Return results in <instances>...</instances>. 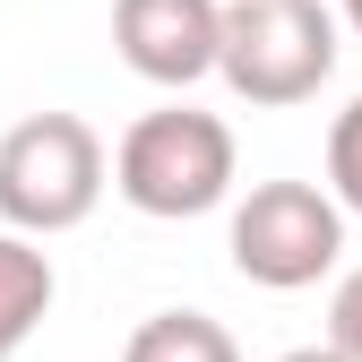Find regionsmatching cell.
Masks as SVG:
<instances>
[{
    "label": "cell",
    "instance_id": "cell-1",
    "mask_svg": "<svg viewBox=\"0 0 362 362\" xmlns=\"http://www.w3.org/2000/svg\"><path fill=\"white\" fill-rule=\"evenodd\" d=\"M112 190L156 216V224H181V216H207L233 199V129L199 104H164V112H139L112 147Z\"/></svg>",
    "mask_w": 362,
    "mask_h": 362
},
{
    "label": "cell",
    "instance_id": "cell-2",
    "mask_svg": "<svg viewBox=\"0 0 362 362\" xmlns=\"http://www.w3.org/2000/svg\"><path fill=\"white\" fill-rule=\"evenodd\" d=\"M104 181H112V156L78 112H26L0 139V224L35 233V242L78 233L95 216Z\"/></svg>",
    "mask_w": 362,
    "mask_h": 362
},
{
    "label": "cell",
    "instance_id": "cell-3",
    "mask_svg": "<svg viewBox=\"0 0 362 362\" xmlns=\"http://www.w3.org/2000/svg\"><path fill=\"white\" fill-rule=\"evenodd\" d=\"M216 78L259 112L310 104L337 78V9H320V0H224Z\"/></svg>",
    "mask_w": 362,
    "mask_h": 362
},
{
    "label": "cell",
    "instance_id": "cell-4",
    "mask_svg": "<svg viewBox=\"0 0 362 362\" xmlns=\"http://www.w3.org/2000/svg\"><path fill=\"white\" fill-rule=\"evenodd\" d=\"M224 250H233V276L267 293H302L345 259V199L320 181H250Z\"/></svg>",
    "mask_w": 362,
    "mask_h": 362
},
{
    "label": "cell",
    "instance_id": "cell-5",
    "mask_svg": "<svg viewBox=\"0 0 362 362\" xmlns=\"http://www.w3.org/2000/svg\"><path fill=\"white\" fill-rule=\"evenodd\" d=\"M112 52L147 86H199L224 61V0H112Z\"/></svg>",
    "mask_w": 362,
    "mask_h": 362
},
{
    "label": "cell",
    "instance_id": "cell-6",
    "mask_svg": "<svg viewBox=\"0 0 362 362\" xmlns=\"http://www.w3.org/2000/svg\"><path fill=\"white\" fill-rule=\"evenodd\" d=\"M52 293H61V285H52V259L35 250V233H0V362L43 328Z\"/></svg>",
    "mask_w": 362,
    "mask_h": 362
},
{
    "label": "cell",
    "instance_id": "cell-7",
    "mask_svg": "<svg viewBox=\"0 0 362 362\" xmlns=\"http://www.w3.org/2000/svg\"><path fill=\"white\" fill-rule=\"evenodd\" d=\"M121 362H242V345H233L224 320H207V310H156V320L129 328Z\"/></svg>",
    "mask_w": 362,
    "mask_h": 362
},
{
    "label": "cell",
    "instance_id": "cell-8",
    "mask_svg": "<svg viewBox=\"0 0 362 362\" xmlns=\"http://www.w3.org/2000/svg\"><path fill=\"white\" fill-rule=\"evenodd\" d=\"M328 190L345 199V216H362V95L328 121Z\"/></svg>",
    "mask_w": 362,
    "mask_h": 362
},
{
    "label": "cell",
    "instance_id": "cell-9",
    "mask_svg": "<svg viewBox=\"0 0 362 362\" xmlns=\"http://www.w3.org/2000/svg\"><path fill=\"white\" fill-rule=\"evenodd\" d=\"M328 345L362 362V267H354V276L337 285V302H328Z\"/></svg>",
    "mask_w": 362,
    "mask_h": 362
},
{
    "label": "cell",
    "instance_id": "cell-10",
    "mask_svg": "<svg viewBox=\"0 0 362 362\" xmlns=\"http://www.w3.org/2000/svg\"><path fill=\"white\" fill-rule=\"evenodd\" d=\"M276 362H354V354H337V345H293V354H276Z\"/></svg>",
    "mask_w": 362,
    "mask_h": 362
},
{
    "label": "cell",
    "instance_id": "cell-11",
    "mask_svg": "<svg viewBox=\"0 0 362 362\" xmlns=\"http://www.w3.org/2000/svg\"><path fill=\"white\" fill-rule=\"evenodd\" d=\"M337 18H345V26H354V35H362V0H337Z\"/></svg>",
    "mask_w": 362,
    "mask_h": 362
}]
</instances>
